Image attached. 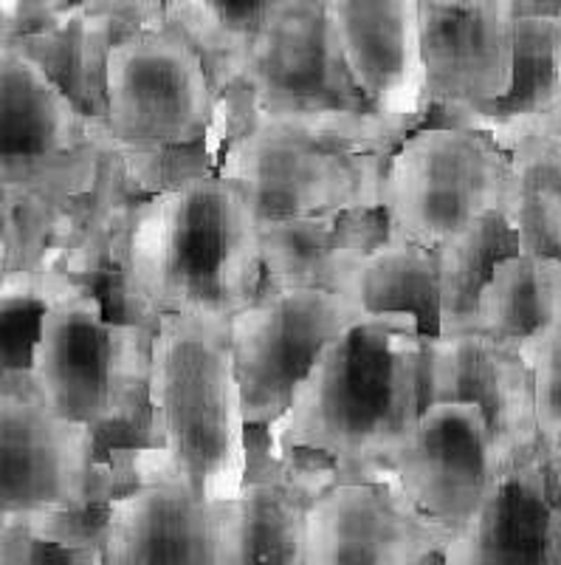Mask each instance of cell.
Returning a JSON list of instances; mask_svg holds the SVG:
<instances>
[{
    "label": "cell",
    "mask_w": 561,
    "mask_h": 565,
    "mask_svg": "<svg viewBox=\"0 0 561 565\" xmlns=\"http://www.w3.org/2000/svg\"><path fill=\"white\" fill-rule=\"evenodd\" d=\"M423 407V331L412 315H358L311 362L266 436V461L305 456L336 481L378 478ZM251 433V430H249Z\"/></svg>",
    "instance_id": "cell-1"
},
{
    "label": "cell",
    "mask_w": 561,
    "mask_h": 565,
    "mask_svg": "<svg viewBox=\"0 0 561 565\" xmlns=\"http://www.w3.org/2000/svg\"><path fill=\"white\" fill-rule=\"evenodd\" d=\"M128 320L164 315L231 320L262 282L260 218L237 181L220 173L141 199L114 255Z\"/></svg>",
    "instance_id": "cell-2"
},
{
    "label": "cell",
    "mask_w": 561,
    "mask_h": 565,
    "mask_svg": "<svg viewBox=\"0 0 561 565\" xmlns=\"http://www.w3.org/2000/svg\"><path fill=\"white\" fill-rule=\"evenodd\" d=\"M108 452L128 487L173 483L204 501L240 492L249 476V422L229 320L164 315L150 326L141 441Z\"/></svg>",
    "instance_id": "cell-3"
},
{
    "label": "cell",
    "mask_w": 561,
    "mask_h": 565,
    "mask_svg": "<svg viewBox=\"0 0 561 565\" xmlns=\"http://www.w3.org/2000/svg\"><path fill=\"white\" fill-rule=\"evenodd\" d=\"M409 130L370 108H274L235 125L217 173L246 190L257 218L381 206L389 156Z\"/></svg>",
    "instance_id": "cell-4"
},
{
    "label": "cell",
    "mask_w": 561,
    "mask_h": 565,
    "mask_svg": "<svg viewBox=\"0 0 561 565\" xmlns=\"http://www.w3.org/2000/svg\"><path fill=\"white\" fill-rule=\"evenodd\" d=\"M148 373L150 328L110 315L94 286L63 291L40 315L29 382L54 416L99 444L144 418Z\"/></svg>",
    "instance_id": "cell-5"
},
{
    "label": "cell",
    "mask_w": 561,
    "mask_h": 565,
    "mask_svg": "<svg viewBox=\"0 0 561 565\" xmlns=\"http://www.w3.org/2000/svg\"><path fill=\"white\" fill-rule=\"evenodd\" d=\"M103 122L121 153L226 145V116L204 54L170 20L130 29L103 71Z\"/></svg>",
    "instance_id": "cell-6"
},
{
    "label": "cell",
    "mask_w": 561,
    "mask_h": 565,
    "mask_svg": "<svg viewBox=\"0 0 561 565\" xmlns=\"http://www.w3.org/2000/svg\"><path fill=\"white\" fill-rule=\"evenodd\" d=\"M505 181L508 150L492 134L423 122L389 156L381 210L389 230L438 249L503 206Z\"/></svg>",
    "instance_id": "cell-7"
},
{
    "label": "cell",
    "mask_w": 561,
    "mask_h": 565,
    "mask_svg": "<svg viewBox=\"0 0 561 565\" xmlns=\"http://www.w3.org/2000/svg\"><path fill=\"white\" fill-rule=\"evenodd\" d=\"M85 427L43 405L29 376L0 385V526L108 503L128 489L110 452Z\"/></svg>",
    "instance_id": "cell-8"
},
{
    "label": "cell",
    "mask_w": 561,
    "mask_h": 565,
    "mask_svg": "<svg viewBox=\"0 0 561 565\" xmlns=\"http://www.w3.org/2000/svg\"><path fill=\"white\" fill-rule=\"evenodd\" d=\"M358 315L342 289L260 282L249 306L229 320L231 360L251 433L285 413L316 353Z\"/></svg>",
    "instance_id": "cell-9"
},
{
    "label": "cell",
    "mask_w": 561,
    "mask_h": 565,
    "mask_svg": "<svg viewBox=\"0 0 561 565\" xmlns=\"http://www.w3.org/2000/svg\"><path fill=\"white\" fill-rule=\"evenodd\" d=\"M116 150L88 114L18 43H0V193L45 181H88Z\"/></svg>",
    "instance_id": "cell-10"
},
{
    "label": "cell",
    "mask_w": 561,
    "mask_h": 565,
    "mask_svg": "<svg viewBox=\"0 0 561 565\" xmlns=\"http://www.w3.org/2000/svg\"><path fill=\"white\" fill-rule=\"evenodd\" d=\"M452 532L409 501L392 472L333 481L305 518L302 565L441 563Z\"/></svg>",
    "instance_id": "cell-11"
},
{
    "label": "cell",
    "mask_w": 561,
    "mask_h": 565,
    "mask_svg": "<svg viewBox=\"0 0 561 565\" xmlns=\"http://www.w3.org/2000/svg\"><path fill=\"white\" fill-rule=\"evenodd\" d=\"M497 463L492 427L474 402H429L389 458V472L454 537L483 503Z\"/></svg>",
    "instance_id": "cell-12"
},
{
    "label": "cell",
    "mask_w": 561,
    "mask_h": 565,
    "mask_svg": "<svg viewBox=\"0 0 561 565\" xmlns=\"http://www.w3.org/2000/svg\"><path fill=\"white\" fill-rule=\"evenodd\" d=\"M441 563H561V456L542 438L503 452L483 503Z\"/></svg>",
    "instance_id": "cell-13"
},
{
    "label": "cell",
    "mask_w": 561,
    "mask_h": 565,
    "mask_svg": "<svg viewBox=\"0 0 561 565\" xmlns=\"http://www.w3.org/2000/svg\"><path fill=\"white\" fill-rule=\"evenodd\" d=\"M333 43L367 108L401 128L427 122L421 0H325Z\"/></svg>",
    "instance_id": "cell-14"
},
{
    "label": "cell",
    "mask_w": 561,
    "mask_h": 565,
    "mask_svg": "<svg viewBox=\"0 0 561 565\" xmlns=\"http://www.w3.org/2000/svg\"><path fill=\"white\" fill-rule=\"evenodd\" d=\"M429 402H474L488 418L499 456L539 438L522 353L477 328L423 334V405Z\"/></svg>",
    "instance_id": "cell-15"
},
{
    "label": "cell",
    "mask_w": 561,
    "mask_h": 565,
    "mask_svg": "<svg viewBox=\"0 0 561 565\" xmlns=\"http://www.w3.org/2000/svg\"><path fill=\"white\" fill-rule=\"evenodd\" d=\"M421 54L429 108L492 103L514 79V23L494 0H421Z\"/></svg>",
    "instance_id": "cell-16"
},
{
    "label": "cell",
    "mask_w": 561,
    "mask_h": 565,
    "mask_svg": "<svg viewBox=\"0 0 561 565\" xmlns=\"http://www.w3.org/2000/svg\"><path fill=\"white\" fill-rule=\"evenodd\" d=\"M226 501H204L173 483H136L108 501L103 563L224 565Z\"/></svg>",
    "instance_id": "cell-17"
},
{
    "label": "cell",
    "mask_w": 561,
    "mask_h": 565,
    "mask_svg": "<svg viewBox=\"0 0 561 565\" xmlns=\"http://www.w3.org/2000/svg\"><path fill=\"white\" fill-rule=\"evenodd\" d=\"M336 481L331 463L288 456L251 467L246 483L226 501L224 565L296 563L302 565L305 518L316 494Z\"/></svg>",
    "instance_id": "cell-18"
},
{
    "label": "cell",
    "mask_w": 561,
    "mask_h": 565,
    "mask_svg": "<svg viewBox=\"0 0 561 565\" xmlns=\"http://www.w3.org/2000/svg\"><path fill=\"white\" fill-rule=\"evenodd\" d=\"M387 235L381 206L260 221L262 280L345 289L362 257Z\"/></svg>",
    "instance_id": "cell-19"
},
{
    "label": "cell",
    "mask_w": 561,
    "mask_h": 565,
    "mask_svg": "<svg viewBox=\"0 0 561 565\" xmlns=\"http://www.w3.org/2000/svg\"><path fill=\"white\" fill-rule=\"evenodd\" d=\"M316 0H164V20L204 54L217 94Z\"/></svg>",
    "instance_id": "cell-20"
},
{
    "label": "cell",
    "mask_w": 561,
    "mask_h": 565,
    "mask_svg": "<svg viewBox=\"0 0 561 565\" xmlns=\"http://www.w3.org/2000/svg\"><path fill=\"white\" fill-rule=\"evenodd\" d=\"M362 315H412L423 334H438L441 271L438 249L409 241L387 226V235L362 257L345 289Z\"/></svg>",
    "instance_id": "cell-21"
},
{
    "label": "cell",
    "mask_w": 561,
    "mask_h": 565,
    "mask_svg": "<svg viewBox=\"0 0 561 565\" xmlns=\"http://www.w3.org/2000/svg\"><path fill=\"white\" fill-rule=\"evenodd\" d=\"M561 320V260L539 252L499 257L474 302V328L519 345Z\"/></svg>",
    "instance_id": "cell-22"
},
{
    "label": "cell",
    "mask_w": 561,
    "mask_h": 565,
    "mask_svg": "<svg viewBox=\"0 0 561 565\" xmlns=\"http://www.w3.org/2000/svg\"><path fill=\"white\" fill-rule=\"evenodd\" d=\"M519 252V238L503 210L485 212L457 238L438 246L441 315L438 334L474 331V302L499 257Z\"/></svg>",
    "instance_id": "cell-23"
},
{
    "label": "cell",
    "mask_w": 561,
    "mask_h": 565,
    "mask_svg": "<svg viewBox=\"0 0 561 565\" xmlns=\"http://www.w3.org/2000/svg\"><path fill=\"white\" fill-rule=\"evenodd\" d=\"M533 385L536 433L550 452H561V320L519 342Z\"/></svg>",
    "instance_id": "cell-24"
},
{
    "label": "cell",
    "mask_w": 561,
    "mask_h": 565,
    "mask_svg": "<svg viewBox=\"0 0 561 565\" xmlns=\"http://www.w3.org/2000/svg\"><path fill=\"white\" fill-rule=\"evenodd\" d=\"M494 7L510 23L519 18H561V0H494Z\"/></svg>",
    "instance_id": "cell-25"
},
{
    "label": "cell",
    "mask_w": 561,
    "mask_h": 565,
    "mask_svg": "<svg viewBox=\"0 0 561 565\" xmlns=\"http://www.w3.org/2000/svg\"><path fill=\"white\" fill-rule=\"evenodd\" d=\"M9 249H12V210L9 201L0 195V280L9 271Z\"/></svg>",
    "instance_id": "cell-26"
}]
</instances>
